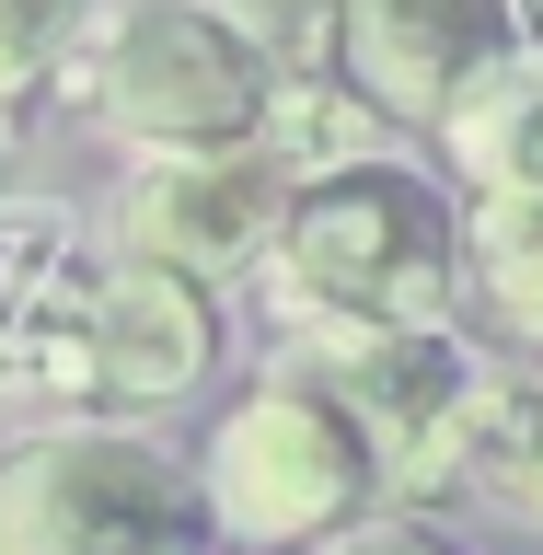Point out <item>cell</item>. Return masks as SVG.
I'll return each instance as SVG.
<instances>
[{
	"label": "cell",
	"instance_id": "3",
	"mask_svg": "<svg viewBox=\"0 0 543 555\" xmlns=\"http://www.w3.org/2000/svg\"><path fill=\"white\" fill-rule=\"evenodd\" d=\"M289 382H312L324 405H347V428L371 440L393 498L475 475L486 440H497V405H509L475 371V347H451L440 324H312Z\"/></svg>",
	"mask_w": 543,
	"mask_h": 555
},
{
	"label": "cell",
	"instance_id": "5",
	"mask_svg": "<svg viewBox=\"0 0 543 555\" xmlns=\"http://www.w3.org/2000/svg\"><path fill=\"white\" fill-rule=\"evenodd\" d=\"M208 498L128 428H47L0 451V555H197Z\"/></svg>",
	"mask_w": 543,
	"mask_h": 555
},
{
	"label": "cell",
	"instance_id": "11",
	"mask_svg": "<svg viewBox=\"0 0 543 555\" xmlns=\"http://www.w3.org/2000/svg\"><path fill=\"white\" fill-rule=\"evenodd\" d=\"M208 12H220L267 69H289V81H312V69L336 59V0H208Z\"/></svg>",
	"mask_w": 543,
	"mask_h": 555
},
{
	"label": "cell",
	"instance_id": "14",
	"mask_svg": "<svg viewBox=\"0 0 543 555\" xmlns=\"http://www.w3.org/2000/svg\"><path fill=\"white\" fill-rule=\"evenodd\" d=\"M486 475L520 520H543V393H509L497 405V440H486Z\"/></svg>",
	"mask_w": 543,
	"mask_h": 555
},
{
	"label": "cell",
	"instance_id": "16",
	"mask_svg": "<svg viewBox=\"0 0 543 555\" xmlns=\"http://www.w3.org/2000/svg\"><path fill=\"white\" fill-rule=\"evenodd\" d=\"M520 24H532V35H543V0H520Z\"/></svg>",
	"mask_w": 543,
	"mask_h": 555
},
{
	"label": "cell",
	"instance_id": "4",
	"mask_svg": "<svg viewBox=\"0 0 543 555\" xmlns=\"http://www.w3.org/2000/svg\"><path fill=\"white\" fill-rule=\"evenodd\" d=\"M277 93L289 81L220 12H197V0H139L128 24L104 35V59H93V116L128 139L139 163H173V151H267Z\"/></svg>",
	"mask_w": 543,
	"mask_h": 555
},
{
	"label": "cell",
	"instance_id": "7",
	"mask_svg": "<svg viewBox=\"0 0 543 555\" xmlns=\"http://www.w3.org/2000/svg\"><path fill=\"white\" fill-rule=\"evenodd\" d=\"M520 47V0H336V69L393 128H451V104Z\"/></svg>",
	"mask_w": 543,
	"mask_h": 555
},
{
	"label": "cell",
	"instance_id": "6",
	"mask_svg": "<svg viewBox=\"0 0 543 555\" xmlns=\"http://www.w3.org/2000/svg\"><path fill=\"white\" fill-rule=\"evenodd\" d=\"M382 486L371 440L347 428V405H324L312 382H255L220 428H208V520L243 544H324L359 520V498Z\"/></svg>",
	"mask_w": 543,
	"mask_h": 555
},
{
	"label": "cell",
	"instance_id": "12",
	"mask_svg": "<svg viewBox=\"0 0 543 555\" xmlns=\"http://www.w3.org/2000/svg\"><path fill=\"white\" fill-rule=\"evenodd\" d=\"M81 24H93V0H0V104H24L81 47Z\"/></svg>",
	"mask_w": 543,
	"mask_h": 555
},
{
	"label": "cell",
	"instance_id": "1",
	"mask_svg": "<svg viewBox=\"0 0 543 555\" xmlns=\"http://www.w3.org/2000/svg\"><path fill=\"white\" fill-rule=\"evenodd\" d=\"M267 267L301 324H440L451 267H463V220L428 173L347 163L289 197V232H277Z\"/></svg>",
	"mask_w": 543,
	"mask_h": 555
},
{
	"label": "cell",
	"instance_id": "2",
	"mask_svg": "<svg viewBox=\"0 0 543 555\" xmlns=\"http://www.w3.org/2000/svg\"><path fill=\"white\" fill-rule=\"evenodd\" d=\"M208 359H220L208 278L116 255V267H47L24 347H12V382H47L81 405H173Z\"/></svg>",
	"mask_w": 543,
	"mask_h": 555
},
{
	"label": "cell",
	"instance_id": "10",
	"mask_svg": "<svg viewBox=\"0 0 543 555\" xmlns=\"http://www.w3.org/2000/svg\"><path fill=\"white\" fill-rule=\"evenodd\" d=\"M463 278L509 336H543V197H475L463 208Z\"/></svg>",
	"mask_w": 543,
	"mask_h": 555
},
{
	"label": "cell",
	"instance_id": "8",
	"mask_svg": "<svg viewBox=\"0 0 543 555\" xmlns=\"http://www.w3.org/2000/svg\"><path fill=\"white\" fill-rule=\"evenodd\" d=\"M289 197H301V173L277 163V151H173V163L128 173L116 232H128V255H151V267L232 278V267H255V255H277Z\"/></svg>",
	"mask_w": 543,
	"mask_h": 555
},
{
	"label": "cell",
	"instance_id": "15",
	"mask_svg": "<svg viewBox=\"0 0 543 555\" xmlns=\"http://www.w3.org/2000/svg\"><path fill=\"white\" fill-rule=\"evenodd\" d=\"M312 555H451L428 520H347V532H324Z\"/></svg>",
	"mask_w": 543,
	"mask_h": 555
},
{
	"label": "cell",
	"instance_id": "9",
	"mask_svg": "<svg viewBox=\"0 0 543 555\" xmlns=\"http://www.w3.org/2000/svg\"><path fill=\"white\" fill-rule=\"evenodd\" d=\"M451 173L475 197H543V47H509L440 128Z\"/></svg>",
	"mask_w": 543,
	"mask_h": 555
},
{
	"label": "cell",
	"instance_id": "13",
	"mask_svg": "<svg viewBox=\"0 0 543 555\" xmlns=\"http://www.w3.org/2000/svg\"><path fill=\"white\" fill-rule=\"evenodd\" d=\"M59 243H69L59 220H0V382H12V347H24V312L59 267Z\"/></svg>",
	"mask_w": 543,
	"mask_h": 555
}]
</instances>
